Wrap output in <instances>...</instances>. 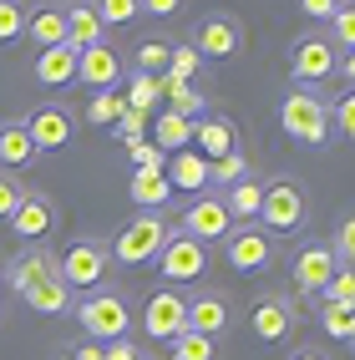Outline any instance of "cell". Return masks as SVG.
<instances>
[{
  "label": "cell",
  "instance_id": "obj_19",
  "mask_svg": "<svg viewBox=\"0 0 355 360\" xmlns=\"http://www.w3.org/2000/svg\"><path fill=\"white\" fill-rule=\"evenodd\" d=\"M193 153L203 158V162H219V158H228L233 153V122L228 117H198L193 122Z\"/></svg>",
  "mask_w": 355,
  "mask_h": 360
},
{
  "label": "cell",
  "instance_id": "obj_40",
  "mask_svg": "<svg viewBox=\"0 0 355 360\" xmlns=\"http://www.w3.org/2000/svg\"><path fill=\"white\" fill-rule=\"evenodd\" d=\"M330 127H335V132H355V97H350V91L330 107Z\"/></svg>",
  "mask_w": 355,
  "mask_h": 360
},
{
  "label": "cell",
  "instance_id": "obj_36",
  "mask_svg": "<svg viewBox=\"0 0 355 360\" xmlns=\"http://www.w3.org/2000/svg\"><path fill=\"white\" fill-rule=\"evenodd\" d=\"M20 31H26V11L15 0H0V41H15Z\"/></svg>",
  "mask_w": 355,
  "mask_h": 360
},
{
  "label": "cell",
  "instance_id": "obj_37",
  "mask_svg": "<svg viewBox=\"0 0 355 360\" xmlns=\"http://www.w3.org/2000/svg\"><path fill=\"white\" fill-rule=\"evenodd\" d=\"M117 112H122V97H117V91H97L91 107H86L91 122H117Z\"/></svg>",
  "mask_w": 355,
  "mask_h": 360
},
{
  "label": "cell",
  "instance_id": "obj_41",
  "mask_svg": "<svg viewBox=\"0 0 355 360\" xmlns=\"http://www.w3.org/2000/svg\"><path fill=\"white\" fill-rule=\"evenodd\" d=\"M330 249H335V259H340V264H350V259H355V224H350V219L335 229V244H330Z\"/></svg>",
  "mask_w": 355,
  "mask_h": 360
},
{
  "label": "cell",
  "instance_id": "obj_39",
  "mask_svg": "<svg viewBox=\"0 0 355 360\" xmlns=\"http://www.w3.org/2000/svg\"><path fill=\"white\" fill-rule=\"evenodd\" d=\"M20 198H26V188H20V178H15V173H0V219H11Z\"/></svg>",
  "mask_w": 355,
  "mask_h": 360
},
{
  "label": "cell",
  "instance_id": "obj_18",
  "mask_svg": "<svg viewBox=\"0 0 355 360\" xmlns=\"http://www.w3.org/2000/svg\"><path fill=\"white\" fill-rule=\"evenodd\" d=\"M6 224H11L20 238H46V233H51V224H56V208H51V198H46V193H31V188H26V198L15 203V213H11Z\"/></svg>",
  "mask_w": 355,
  "mask_h": 360
},
{
  "label": "cell",
  "instance_id": "obj_16",
  "mask_svg": "<svg viewBox=\"0 0 355 360\" xmlns=\"http://www.w3.org/2000/svg\"><path fill=\"white\" fill-rule=\"evenodd\" d=\"M249 325H254V335H259V340L279 345V340H290V335H295V304L284 300V295H264V300L254 304Z\"/></svg>",
  "mask_w": 355,
  "mask_h": 360
},
{
  "label": "cell",
  "instance_id": "obj_22",
  "mask_svg": "<svg viewBox=\"0 0 355 360\" xmlns=\"http://www.w3.org/2000/svg\"><path fill=\"white\" fill-rule=\"evenodd\" d=\"M26 31L36 41V51H51V46H66V11L61 6H41L26 15Z\"/></svg>",
  "mask_w": 355,
  "mask_h": 360
},
{
  "label": "cell",
  "instance_id": "obj_10",
  "mask_svg": "<svg viewBox=\"0 0 355 360\" xmlns=\"http://www.w3.org/2000/svg\"><path fill=\"white\" fill-rule=\"evenodd\" d=\"M233 229H239V224L228 219V208H224L219 193H198L193 203H188V213H183V233H188V238H198L203 249L213 244V238H228Z\"/></svg>",
  "mask_w": 355,
  "mask_h": 360
},
{
  "label": "cell",
  "instance_id": "obj_30",
  "mask_svg": "<svg viewBox=\"0 0 355 360\" xmlns=\"http://www.w3.org/2000/svg\"><path fill=\"white\" fill-rule=\"evenodd\" d=\"M122 107H132V112L148 117V112L157 107V77H142V71H137V77H132V91L122 97Z\"/></svg>",
  "mask_w": 355,
  "mask_h": 360
},
{
  "label": "cell",
  "instance_id": "obj_7",
  "mask_svg": "<svg viewBox=\"0 0 355 360\" xmlns=\"http://www.w3.org/2000/svg\"><path fill=\"white\" fill-rule=\"evenodd\" d=\"M335 71H340V51L330 46L325 31H310V36H299V41H295V51H290V77H295V86L330 82Z\"/></svg>",
  "mask_w": 355,
  "mask_h": 360
},
{
  "label": "cell",
  "instance_id": "obj_2",
  "mask_svg": "<svg viewBox=\"0 0 355 360\" xmlns=\"http://www.w3.org/2000/svg\"><path fill=\"white\" fill-rule=\"evenodd\" d=\"M279 122H284V132H290L295 142L320 148V142L330 137V102L320 97V91H310V86H290L284 102H279Z\"/></svg>",
  "mask_w": 355,
  "mask_h": 360
},
{
  "label": "cell",
  "instance_id": "obj_34",
  "mask_svg": "<svg viewBox=\"0 0 355 360\" xmlns=\"http://www.w3.org/2000/svg\"><path fill=\"white\" fill-rule=\"evenodd\" d=\"M213 355H219V350H213V340H203V335H178V340H173V360H213Z\"/></svg>",
  "mask_w": 355,
  "mask_h": 360
},
{
  "label": "cell",
  "instance_id": "obj_38",
  "mask_svg": "<svg viewBox=\"0 0 355 360\" xmlns=\"http://www.w3.org/2000/svg\"><path fill=\"white\" fill-rule=\"evenodd\" d=\"M142 127H148V117H142V112H132V107L117 112V137H122L127 148H132V142H142Z\"/></svg>",
  "mask_w": 355,
  "mask_h": 360
},
{
  "label": "cell",
  "instance_id": "obj_31",
  "mask_svg": "<svg viewBox=\"0 0 355 360\" xmlns=\"http://www.w3.org/2000/svg\"><path fill=\"white\" fill-rule=\"evenodd\" d=\"M320 304H355V269H350V264H340V269H335V279L325 284Z\"/></svg>",
  "mask_w": 355,
  "mask_h": 360
},
{
  "label": "cell",
  "instance_id": "obj_25",
  "mask_svg": "<svg viewBox=\"0 0 355 360\" xmlns=\"http://www.w3.org/2000/svg\"><path fill=\"white\" fill-rule=\"evenodd\" d=\"M66 46L71 51H86V46H102V20L91 6L82 11H66Z\"/></svg>",
  "mask_w": 355,
  "mask_h": 360
},
{
  "label": "cell",
  "instance_id": "obj_4",
  "mask_svg": "<svg viewBox=\"0 0 355 360\" xmlns=\"http://www.w3.org/2000/svg\"><path fill=\"white\" fill-rule=\"evenodd\" d=\"M168 244V224L157 219V213H132V219L122 224V233L107 244L112 264H127V269H137V264L157 259V249Z\"/></svg>",
  "mask_w": 355,
  "mask_h": 360
},
{
  "label": "cell",
  "instance_id": "obj_26",
  "mask_svg": "<svg viewBox=\"0 0 355 360\" xmlns=\"http://www.w3.org/2000/svg\"><path fill=\"white\" fill-rule=\"evenodd\" d=\"M188 142H193V122H183L178 112H162L157 127H153V148L157 153H183Z\"/></svg>",
  "mask_w": 355,
  "mask_h": 360
},
{
  "label": "cell",
  "instance_id": "obj_48",
  "mask_svg": "<svg viewBox=\"0 0 355 360\" xmlns=\"http://www.w3.org/2000/svg\"><path fill=\"white\" fill-rule=\"evenodd\" d=\"M61 360H71V355H61Z\"/></svg>",
  "mask_w": 355,
  "mask_h": 360
},
{
  "label": "cell",
  "instance_id": "obj_33",
  "mask_svg": "<svg viewBox=\"0 0 355 360\" xmlns=\"http://www.w3.org/2000/svg\"><path fill=\"white\" fill-rule=\"evenodd\" d=\"M330 26H335V36H330V46H335L340 56H350V46H355V11L340 6L335 15H330Z\"/></svg>",
  "mask_w": 355,
  "mask_h": 360
},
{
  "label": "cell",
  "instance_id": "obj_43",
  "mask_svg": "<svg viewBox=\"0 0 355 360\" xmlns=\"http://www.w3.org/2000/svg\"><path fill=\"white\" fill-rule=\"evenodd\" d=\"M304 15H310V20H330V15H335L340 6H335V0H304V6H299Z\"/></svg>",
  "mask_w": 355,
  "mask_h": 360
},
{
  "label": "cell",
  "instance_id": "obj_23",
  "mask_svg": "<svg viewBox=\"0 0 355 360\" xmlns=\"http://www.w3.org/2000/svg\"><path fill=\"white\" fill-rule=\"evenodd\" d=\"M219 198H224V208H228V219H233V224H254V219H259V198H264V183L249 173V178L233 183L228 193H219Z\"/></svg>",
  "mask_w": 355,
  "mask_h": 360
},
{
  "label": "cell",
  "instance_id": "obj_5",
  "mask_svg": "<svg viewBox=\"0 0 355 360\" xmlns=\"http://www.w3.org/2000/svg\"><path fill=\"white\" fill-rule=\"evenodd\" d=\"M71 315L82 320L86 335H102V340H127V330H132V304L122 290H102V295H86L82 304H71Z\"/></svg>",
  "mask_w": 355,
  "mask_h": 360
},
{
  "label": "cell",
  "instance_id": "obj_8",
  "mask_svg": "<svg viewBox=\"0 0 355 360\" xmlns=\"http://www.w3.org/2000/svg\"><path fill=\"white\" fill-rule=\"evenodd\" d=\"M157 269H162V279H168V290L193 284V279L208 274V249L198 244V238H188V233H168V244L157 249Z\"/></svg>",
  "mask_w": 355,
  "mask_h": 360
},
{
  "label": "cell",
  "instance_id": "obj_14",
  "mask_svg": "<svg viewBox=\"0 0 355 360\" xmlns=\"http://www.w3.org/2000/svg\"><path fill=\"white\" fill-rule=\"evenodd\" d=\"M233 320V304L224 290H203V295H188V335H203V340H213V335H224Z\"/></svg>",
  "mask_w": 355,
  "mask_h": 360
},
{
  "label": "cell",
  "instance_id": "obj_9",
  "mask_svg": "<svg viewBox=\"0 0 355 360\" xmlns=\"http://www.w3.org/2000/svg\"><path fill=\"white\" fill-rule=\"evenodd\" d=\"M142 330L153 335V340H178V335L188 330V295L183 290H168L162 284L157 295H148V304H142Z\"/></svg>",
  "mask_w": 355,
  "mask_h": 360
},
{
  "label": "cell",
  "instance_id": "obj_20",
  "mask_svg": "<svg viewBox=\"0 0 355 360\" xmlns=\"http://www.w3.org/2000/svg\"><path fill=\"white\" fill-rule=\"evenodd\" d=\"M31 71H36V82H46V86H66V82H77V51H71V46L36 51Z\"/></svg>",
  "mask_w": 355,
  "mask_h": 360
},
{
  "label": "cell",
  "instance_id": "obj_13",
  "mask_svg": "<svg viewBox=\"0 0 355 360\" xmlns=\"http://www.w3.org/2000/svg\"><path fill=\"white\" fill-rule=\"evenodd\" d=\"M20 127H26V137H31V148H36V153H56V148H66V142H71V132H77L71 112H66V107H56V102L36 107V112H31Z\"/></svg>",
  "mask_w": 355,
  "mask_h": 360
},
{
  "label": "cell",
  "instance_id": "obj_47",
  "mask_svg": "<svg viewBox=\"0 0 355 360\" xmlns=\"http://www.w3.org/2000/svg\"><path fill=\"white\" fill-rule=\"evenodd\" d=\"M77 360H102V350H97V345H86V350H77Z\"/></svg>",
  "mask_w": 355,
  "mask_h": 360
},
{
  "label": "cell",
  "instance_id": "obj_17",
  "mask_svg": "<svg viewBox=\"0 0 355 360\" xmlns=\"http://www.w3.org/2000/svg\"><path fill=\"white\" fill-rule=\"evenodd\" d=\"M77 77L86 86L107 91V86H117V77H122V56H117L107 41L102 46H86V51H77Z\"/></svg>",
  "mask_w": 355,
  "mask_h": 360
},
{
  "label": "cell",
  "instance_id": "obj_46",
  "mask_svg": "<svg viewBox=\"0 0 355 360\" xmlns=\"http://www.w3.org/2000/svg\"><path fill=\"white\" fill-rule=\"evenodd\" d=\"M295 360H330L325 350H315V345H304V350H295Z\"/></svg>",
  "mask_w": 355,
  "mask_h": 360
},
{
  "label": "cell",
  "instance_id": "obj_28",
  "mask_svg": "<svg viewBox=\"0 0 355 360\" xmlns=\"http://www.w3.org/2000/svg\"><path fill=\"white\" fill-rule=\"evenodd\" d=\"M320 330L330 340H350L355 335V304H320Z\"/></svg>",
  "mask_w": 355,
  "mask_h": 360
},
{
  "label": "cell",
  "instance_id": "obj_35",
  "mask_svg": "<svg viewBox=\"0 0 355 360\" xmlns=\"http://www.w3.org/2000/svg\"><path fill=\"white\" fill-rule=\"evenodd\" d=\"M91 11H97L102 31H107V26H127V20L137 15V0H102V6H91Z\"/></svg>",
  "mask_w": 355,
  "mask_h": 360
},
{
  "label": "cell",
  "instance_id": "obj_42",
  "mask_svg": "<svg viewBox=\"0 0 355 360\" xmlns=\"http://www.w3.org/2000/svg\"><path fill=\"white\" fill-rule=\"evenodd\" d=\"M132 158H137V167H162V153L153 148L148 137H142V142H132Z\"/></svg>",
  "mask_w": 355,
  "mask_h": 360
},
{
  "label": "cell",
  "instance_id": "obj_11",
  "mask_svg": "<svg viewBox=\"0 0 355 360\" xmlns=\"http://www.w3.org/2000/svg\"><path fill=\"white\" fill-rule=\"evenodd\" d=\"M335 269H340L335 249H330L325 238H315V244H304V249L295 254L290 279H295V290H299V295H325V284L335 279Z\"/></svg>",
  "mask_w": 355,
  "mask_h": 360
},
{
  "label": "cell",
  "instance_id": "obj_21",
  "mask_svg": "<svg viewBox=\"0 0 355 360\" xmlns=\"http://www.w3.org/2000/svg\"><path fill=\"white\" fill-rule=\"evenodd\" d=\"M127 193H132V203L137 208H162L173 198V188H168V178H162V167H132V183H127Z\"/></svg>",
  "mask_w": 355,
  "mask_h": 360
},
{
  "label": "cell",
  "instance_id": "obj_45",
  "mask_svg": "<svg viewBox=\"0 0 355 360\" xmlns=\"http://www.w3.org/2000/svg\"><path fill=\"white\" fill-rule=\"evenodd\" d=\"M137 11H153V15H173V11H178V0H148V6H137Z\"/></svg>",
  "mask_w": 355,
  "mask_h": 360
},
{
  "label": "cell",
  "instance_id": "obj_32",
  "mask_svg": "<svg viewBox=\"0 0 355 360\" xmlns=\"http://www.w3.org/2000/svg\"><path fill=\"white\" fill-rule=\"evenodd\" d=\"M137 71L142 77H162L168 71V41H142L137 46Z\"/></svg>",
  "mask_w": 355,
  "mask_h": 360
},
{
  "label": "cell",
  "instance_id": "obj_24",
  "mask_svg": "<svg viewBox=\"0 0 355 360\" xmlns=\"http://www.w3.org/2000/svg\"><path fill=\"white\" fill-rule=\"evenodd\" d=\"M162 178H168V188H188V193H203V183H208V162L193 153V148H183L173 153V162L162 167Z\"/></svg>",
  "mask_w": 355,
  "mask_h": 360
},
{
  "label": "cell",
  "instance_id": "obj_6",
  "mask_svg": "<svg viewBox=\"0 0 355 360\" xmlns=\"http://www.w3.org/2000/svg\"><path fill=\"white\" fill-rule=\"evenodd\" d=\"M254 224L264 229L269 238H274V233H295V229L304 224V188L290 183V178L264 183V198H259V219H254Z\"/></svg>",
  "mask_w": 355,
  "mask_h": 360
},
{
  "label": "cell",
  "instance_id": "obj_3",
  "mask_svg": "<svg viewBox=\"0 0 355 360\" xmlns=\"http://www.w3.org/2000/svg\"><path fill=\"white\" fill-rule=\"evenodd\" d=\"M112 269V254H107V238H71V244L56 254V274L66 290H97Z\"/></svg>",
  "mask_w": 355,
  "mask_h": 360
},
{
  "label": "cell",
  "instance_id": "obj_49",
  "mask_svg": "<svg viewBox=\"0 0 355 360\" xmlns=\"http://www.w3.org/2000/svg\"><path fill=\"white\" fill-rule=\"evenodd\" d=\"M137 360H142V355H137Z\"/></svg>",
  "mask_w": 355,
  "mask_h": 360
},
{
  "label": "cell",
  "instance_id": "obj_44",
  "mask_svg": "<svg viewBox=\"0 0 355 360\" xmlns=\"http://www.w3.org/2000/svg\"><path fill=\"white\" fill-rule=\"evenodd\" d=\"M102 360H137V350H132V340H112L102 350Z\"/></svg>",
  "mask_w": 355,
  "mask_h": 360
},
{
  "label": "cell",
  "instance_id": "obj_15",
  "mask_svg": "<svg viewBox=\"0 0 355 360\" xmlns=\"http://www.w3.org/2000/svg\"><path fill=\"white\" fill-rule=\"evenodd\" d=\"M244 46V26L233 15H203V26H198V36H193V51L198 56H213V61H224V56H233Z\"/></svg>",
  "mask_w": 355,
  "mask_h": 360
},
{
  "label": "cell",
  "instance_id": "obj_29",
  "mask_svg": "<svg viewBox=\"0 0 355 360\" xmlns=\"http://www.w3.org/2000/svg\"><path fill=\"white\" fill-rule=\"evenodd\" d=\"M239 178H249V162H244V153L233 148L228 158H219V162H208V183H224V188H233Z\"/></svg>",
  "mask_w": 355,
  "mask_h": 360
},
{
  "label": "cell",
  "instance_id": "obj_12",
  "mask_svg": "<svg viewBox=\"0 0 355 360\" xmlns=\"http://www.w3.org/2000/svg\"><path fill=\"white\" fill-rule=\"evenodd\" d=\"M224 254L239 274H259V269H269V259H274V238L259 224H244V229H233L224 238Z\"/></svg>",
  "mask_w": 355,
  "mask_h": 360
},
{
  "label": "cell",
  "instance_id": "obj_27",
  "mask_svg": "<svg viewBox=\"0 0 355 360\" xmlns=\"http://www.w3.org/2000/svg\"><path fill=\"white\" fill-rule=\"evenodd\" d=\"M31 158H36V148H31L26 127L20 122H0V162L6 167H26Z\"/></svg>",
  "mask_w": 355,
  "mask_h": 360
},
{
  "label": "cell",
  "instance_id": "obj_1",
  "mask_svg": "<svg viewBox=\"0 0 355 360\" xmlns=\"http://www.w3.org/2000/svg\"><path fill=\"white\" fill-rule=\"evenodd\" d=\"M6 279H11V290L26 300L31 309H41V315H71V290L61 284L56 274V254L51 249H26V254H15L6 264Z\"/></svg>",
  "mask_w": 355,
  "mask_h": 360
}]
</instances>
